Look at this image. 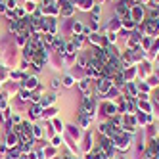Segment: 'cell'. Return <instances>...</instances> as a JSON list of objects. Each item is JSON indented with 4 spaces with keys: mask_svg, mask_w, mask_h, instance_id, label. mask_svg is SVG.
Instances as JSON below:
<instances>
[{
    "mask_svg": "<svg viewBox=\"0 0 159 159\" xmlns=\"http://www.w3.org/2000/svg\"><path fill=\"white\" fill-rule=\"evenodd\" d=\"M10 77H12V79H25L21 71H12V73H10Z\"/></svg>",
    "mask_w": 159,
    "mask_h": 159,
    "instance_id": "277c9868",
    "label": "cell"
},
{
    "mask_svg": "<svg viewBox=\"0 0 159 159\" xmlns=\"http://www.w3.org/2000/svg\"><path fill=\"white\" fill-rule=\"evenodd\" d=\"M63 86H67V88L73 86V79H71V77H65V79H63Z\"/></svg>",
    "mask_w": 159,
    "mask_h": 159,
    "instance_id": "5b68a950",
    "label": "cell"
},
{
    "mask_svg": "<svg viewBox=\"0 0 159 159\" xmlns=\"http://www.w3.org/2000/svg\"><path fill=\"white\" fill-rule=\"evenodd\" d=\"M23 86L27 90H33V88H37L39 86V81H37V77H25L23 79Z\"/></svg>",
    "mask_w": 159,
    "mask_h": 159,
    "instance_id": "6da1fadb",
    "label": "cell"
},
{
    "mask_svg": "<svg viewBox=\"0 0 159 159\" xmlns=\"http://www.w3.org/2000/svg\"><path fill=\"white\" fill-rule=\"evenodd\" d=\"M23 10H25L27 14H33V12H37V4L33 2V0H29V2L25 4V8H23Z\"/></svg>",
    "mask_w": 159,
    "mask_h": 159,
    "instance_id": "7a4b0ae2",
    "label": "cell"
},
{
    "mask_svg": "<svg viewBox=\"0 0 159 159\" xmlns=\"http://www.w3.org/2000/svg\"><path fill=\"white\" fill-rule=\"evenodd\" d=\"M81 29H83V27H81V23H73V31H75V33H79Z\"/></svg>",
    "mask_w": 159,
    "mask_h": 159,
    "instance_id": "ba28073f",
    "label": "cell"
},
{
    "mask_svg": "<svg viewBox=\"0 0 159 159\" xmlns=\"http://www.w3.org/2000/svg\"><path fill=\"white\" fill-rule=\"evenodd\" d=\"M52 88H60V79H52Z\"/></svg>",
    "mask_w": 159,
    "mask_h": 159,
    "instance_id": "52a82bcc",
    "label": "cell"
},
{
    "mask_svg": "<svg viewBox=\"0 0 159 159\" xmlns=\"http://www.w3.org/2000/svg\"><path fill=\"white\" fill-rule=\"evenodd\" d=\"M16 142H17V136H16L14 132H10V136H8V144H10V146H14Z\"/></svg>",
    "mask_w": 159,
    "mask_h": 159,
    "instance_id": "3957f363",
    "label": "cell"
},
{
    "mask_svg": "<svg viewBox=\"0 0 159 159\" xmlns=\"http://www.w3.org/2000/svg\"><path fill=\"white\" fill-rule=\"evenodd\" d=\"M12 121L14 123H19V115H12Z\"/></svg>",
    "mask_w": 159,
    "mask_h": 159,
    "instance_id": "30bf717a",
    "label": "cell"
},
{
    "mask_svg": "<svg viewBox=\"0 0 159 159\" xmlns=\"http://www.w3.org/2000/svg\"><path fill=\"white\" fill-rule=\"evenodd\" d=\"M33 132H35V136H40V127H35V129H33Z\"/></svg>",
    "mask_w": 159,
    "mask_h": 159,
    "instance_id": "9c48e42d",
    "label": "cell"
},
{
    "mask_svg": "<svg viewBox=\"0 0 159 159\" xmlns=\"http://www.w3.org/2000/svg\"><path fill=\"white\" fill-rule=\"evenodd\" d=\"M56 100V96H46V100H42V104L46 106V104H52V102Z\"/></svg>",
    "mask_w": 159,
    "mask_h": 159,
    "instance_id": "8992f818",
    "label": "cell"
}]
</instances>
